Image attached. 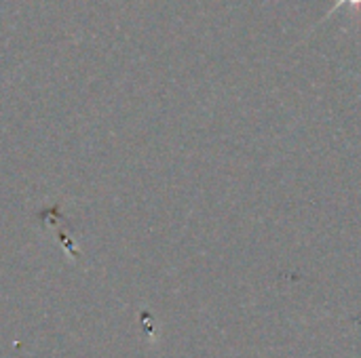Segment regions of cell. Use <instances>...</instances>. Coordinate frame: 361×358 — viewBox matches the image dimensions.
I'll return each instance as SVG.
<instances>
[{
    "label": "cell",
    "instance_id": "1",
    "mask_svg": "<svg viewBox=\"0 0 361 358\" xmlns=\"http://www.w3.org/2000/svg\"><path fill=\"white\" fill-rule=\"evenodd\" d=\"M343 4H345V6H351L353 11H360V8H361V0H336V2H334V6H332V8L328 11V15H326V17H324L322 21H326V19H328L330 15H334V13H336V11H338V8L343 6Z\"/></svg>",
    "mask_w": 361,
    "mask_h": 358
}]
</instances>
